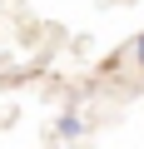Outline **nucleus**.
I'll return each instance as SVG.
<instances>
[{
	"label": "nucleus",
	"mask_w": 144,
	"mask_h": 149,
	"mask_svg": "<svg viewBox=\"0 0 144 149\" xmlns=\"http://www.w3.org/2000/svg\"><path fill=\"white\" fill-rule=\"evenodd\" d=\"M134 60L144 65V30H139V40H134Z\"/></svg>",
	"instance_id": "obj_2"
},
{
	"label": "nucleus",
	"mask_w": 144,
	"mask_h": 149,
	"mask_svg": "<svg viewBox=\"0 0 144 149\" xmlns=\"http://www.w3.org/2000/svg\"><path fill=\"white\" fill-rule=\"evenodd\" d=\"M75 134H80V114L65 109V114H60V139H75Z\"/></svg>",
	"instance_id": "obj_1"
}]
</instances>
